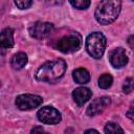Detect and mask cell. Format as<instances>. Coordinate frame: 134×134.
Listing matches in <instances>:
<instances>
[{"label": "cell", "mask_w": 134, "mask_h": 134, "mask_svg": "<svg viewBox=\"0 0 134 134\" xmlns=\"http://www.w3.org/2000/svg\"><path fill=\"white\" fill-rule=\"evenodd\" d=\"M126 115H127V117H128L130 120H132V121L134 122V102L131 103V105H130V107H129V109H128Z\"/></svg>", "instance_id": "19"}, {"label": "cell", "mask_w": 134, "mask_h": 134, "mask_svg": "<svg viewBox=\"0 0 134 134\" xmlns=\"http://www.w3.org/2000/svg\"><path fill=\"white\" fill-rule=\"evenodd\" d=\"M53 24L49 22H42L38 21L34 23L29 27V34L32 38L36 39H45L49 37L53 31Z\"/></svg>", "instance_id": "7"}, {"label": "cell", "mask_w": 134, "mask_h": 134, "mask_svg": "<svg viewBox=\"0 0 134 134\" xmlns=\"http://www.w3.org/2000/svg\"><path fill=\"white\" fill-rule=\"evenodd\" d=\"M82 46V37L77 32L68 34L57 42V48L63 53H72L77 51Z\"/></svg>", "instance_id": "4"}, {"label": "cell", "mask_w": 134, "mask_h": 134, "mask_svg": "<svg viewBox=\"0 0 134 134\" xmlns=\"http://www.w3.org/2000/svg\"><path fill=\"white\" fill-rule=\"evenodd\" d=\"M27 64V55L24 52H17L10 59V66L16 69H22Z\"/></svg>", "instance_id": "12"}, {"label": "cell", "mask_w": 134, "mask_h": 134, "mask_svg": "<svg viewBox=\"0 0 134 134\" xmlns=\"http://www.w3.org/2000/svg\"><path fill=\"white\" fill-rule=\"evenodd\" d=\"M84 134H99V133L96 130H94V129H88V130L85 131Z\"/></svg>", "instance_id": "22"}, {"label": "cell", "mask_w": 134, "mask_h": 134, "mask_svg": "<svg viewBox=\"0 0 134 134\" xmlns=\"http://www.w3.org/2000/svg\"><path fill=\"white\" fill-rule=\"evenodd\" d=\"M113 83V77L111 74L108 73H104L98 77V86L102 89H108L111 87Z\"/></svg>", "instance_id": "15"}, {"label": "cell", "mask_w": 134, "mask_h": 134, "mask_svg": "<svg viewBox=\"0 0 134 134\" xmlns=\"http://www.w3.org/2000/svg\"><path fill=\"white\" fill-rule=\"evenodd\" d=\"M43 103V98L35 94H20L16 97V106L18 109L25 111L39 107Z\"/></svg>", "instance_id": "6"}, {"label": "cell", "mask_w": 134, "mask_h": 134, "mask_svg": "<svg viewBox=\"0 0 134 134\" xmlns=\"http://www.w3.org/2000/svg\"><path fill=\"white\" fill-rule=\"evenodd\" d=\"M66 68H67L66 63L62 59L48 61L38 68L35 77L39 82L54 83L64 75Z\"/></svg>", "instance_id": "1"}, {"label": "cell", "mask_w": 134, "mask_h": 134, "mask_svg": "<svg viewBox=\"0 0 134 134\" xmlns=\"http://www.w3.org/2000/svg\"><path fill=\"white\" fill-rule=\"evenodd\" d=\"M0 43L3 48H10L14 46V30L12 28L7 27L1 31Z\"/></svg>", "instance_id": "11"}, {"label": "cell", "mask_w": 134, "mask_h": 134, "mask_svg": "<svg viewBox=\"0 0 134 134\" xmlns=\"http://www.w3.org/2000/svg\"><path fill=\"white\" fill-rule=\"evenodd\" d=\"M29 134H44V130H43V128L41 126H35L31 129Z\"/></svg>", "instance_id": "20"}, {"label": "cell", "mask_w": 134, "mask_h": 134, "mask_svg": "<svg viewBox=\"0 0 134 134\" xmlns=\"http://www.w3.org/2000/svg\"><path fill=\"white\" fill-rule=\"evenodd\" d=\"M133 90H134V79H132V77L126 79L124 84H122V91L126 94H129Z\"/></svg>", "instance_id": "17"}, {"label": "cell", "mask_w": 134, "mask_h": 134, "mask_svg": "<svg viewBox=\"0 0 134 134\" xmlns=\"http://www.w3.org/2000/svg\"><path fill=\"white\" fill-rule=\"evenodd\" d=\"M69 3L76 9H86L90 6L91 2L88 1V0H71L69 1Z\"/></svg>", "instance_id": "16"}, {"label": "cell", "mask_w": 134, "mask_h": 134, "mask_svg": "<svg viewBox=\"0 0 134 134\" xmlns=\"http://www.w3.org/2000/svg\"><path fill=\"white\" fill-rule=\"evenodd\" d=\"M109 61L114 68H122L128 63V57L126 50L121 47H117L113 49L109 53Z\"/></svg>", "instance_id": "9"}, {"label": "cell", "mask_w": 134, "mask_h": 134, "mask_svg": "<svg viewBox=\"0 0 134 134\" xmlns=\"http://www.w3.org/2000/svg\"><path fill=\"white\" fill-rule=\"evenodd\" d=\"M110 103H111V99L108 96H102V97L95 98L88 106V108H87V115L93 117V116L102 113L105 110V108L110 105Z\"/></svg>", "instance_id": "8"}, {"label": "cell", "mask_w": 134, "mask_h": 134, "mask_svg": "<svg viewBox=\"0 0 134 134\" xmlns=\"http://www.w3.org/2000/svg\"><path fill=\"white\" fill-rule=\"evenodd\" d=\"M127 43H128V45L130 46V48L134 50V35H132V36H130V37L128 38Z\"/></svg>", "instance_id": "21"}, {"label": "cell", "mask_w": 134, "mask_h": 134, "mask_svg": "<svg viewBox=\"0 0 134 134\" xmlns=\"http://www.w3.org/2000/svg\"><path fill=\"white\" fill-rule=\"evenodd\" d=\"M15 4L20 9H26L29 6L32 5V1H29V0H16L15 1Z\"/></svg>", "instance_id": "18"}, {"label": "cell", "mask_w": 134, "mask_h": 134, "mask_svg": "<svg viewBox=\"0 0 134 134\" xmlns=\"http://www.w3.org/2000/svg\"><path fill=\"white\" fill-rule=\"evenodd\" d=\"M91 95H92L91 90L86 87H77L72 92V97L79 106H83L87 100L90 99Z\"/></svg>", "instance_id": "10"}, {"label": "cell", "mask_w": 134, "mask_h": 134, "mask_svg": "<svg viewBox=\"0 0 134 134\" xmlns=\"http://www.w3.org/2000/svg\"><path fill=\"white\" fill-rule=\"evenodd\" d=\"M72 76H73L74 82L77 83V84H81V85L88 83L89 80H90V74H89L88 70L85 69V68L74 69L73 72H72Z\"/></svg>", "instance_id": "13"}, {"label": "cell", "mask_w": 134, "mask_h": 134, "mask_svg": "<svg viewBox=\"0 0 134 134\" xmlns=\"http://www.w3.org/2000/svg\"><path fill=\"white\" fill-rule=\"evenodd\" d=\"M104 130H105L106 134H125L124 130L117 124H115L113 121L107 122L105 128H104Z\"/></svg>", "instance_id": "14"}, {"label": "cell", "mask_w": 134, "mask_h": 134, "mask_svg": "<svg viewBox=\"0 0 134 134\" xmlns=\"http://www.w3.org/2000/svg\"><path fill=\"white\" fill-rule=\"evenodd\" d=\"M120 8H121L120 1L104 0L97 4L94 17L99 24L108 25L117 19L120 13Z\"/></svg>", "instance_id": "2"}, {"label": "cell", "mask_w": 134, "mask_h": 134, "mask_svg": "<svg viewBox=\"0 0 134 134\" xmlns=\"http://www.w3.org/2000/svg\"><path fill=\"white\" fill-rule=\"evenodd\" d=\"M38 119L46 125H57L61 121L62 116L61 113L51 106L42 107L37 113Z\"/></svg>", "instance_id": "5"}, {"label": "cell", "mask_w": 134, "mask_h": 134, "mask_svg": "<svg viewBox=\"0 0 134 134\" xmlns=\"http://www.w3.org/2000/svg\"><path fill=\"white\" fill-rule=\"evenodd\" d=\"M106 37L99 31L91 32L86 39V50L89 55L94 59H100L103 57L106 49Z\"/></svg>", "instance_id": "3"}]
</instances>
